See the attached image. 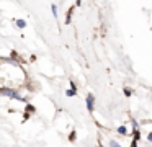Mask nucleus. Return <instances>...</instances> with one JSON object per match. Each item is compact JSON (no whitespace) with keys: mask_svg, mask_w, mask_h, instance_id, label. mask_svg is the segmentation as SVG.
Listing matches in <instances>:
<instances>
[{"mask_svg":"<svg viewBox=\"0 0 152 147\" xmlns=\"http://www.w3.org/2000/svg\"><path fill=\"white\" fill-rule=\"evenodd\" d=\"M87 108H88V111L93 110V97H92V95L87 97Z\"/></svg>","mask_w":152,"mask_h":147,"instance_id":"f257e3e1","label":"nucleus"},{"mask_svg":"<svg viewBox=\"0 0 152 147\" xmlns=\"http://www.w3.org/2000/svg\"><path fill=\"white\" fill-rule=\"evenodd\" d=\"M17 26L18 28H25V26H26V21H25V20H17Z\"/></svg>","mask_w":152,"mask_h":147,"instance_id":"f03ea898","label":"nucleus"},{"mask_svg":"<svg viewBox=\"0 0 152 147\" xmlns=\"http://www.w3.org/2000/svg\"><path fill=\"white\" fill-rule=\"evenodd\" d=\"M67 95H69V97H72V95H75V88H72V90H67Z\"/></svg>","mask_w":152,"mask_h":147,"instance_id":"7ed1b4c3","label":"nucleus"},{"mask_svg":"<svg viewBox=\"0 0 152 147\" xmlns=\"http://www.w3.org/2000/svg\"><path fill=\"white\" fill-rule=\"evenodd\" d=\"M118 131H119V132H121V134H126V129H124V127H118Z\"/></svg>","mask_w":152,"mask_h":147,"instance_id":"20e7f679","label":"nucleus"},{"mask_svg":"<svg viewBox=\"0 0 152 147\" xmlns=\"http://www.w3.org/2000/svg\"><path fill=\"white\" fill-rule=\"evenodd\" d=\"M149 140H152V134H149Z\"/></svg>","mask_w":152,"mask_h":147,"instance_id":"39448f33","label":"nucleus"}]
</instances>
